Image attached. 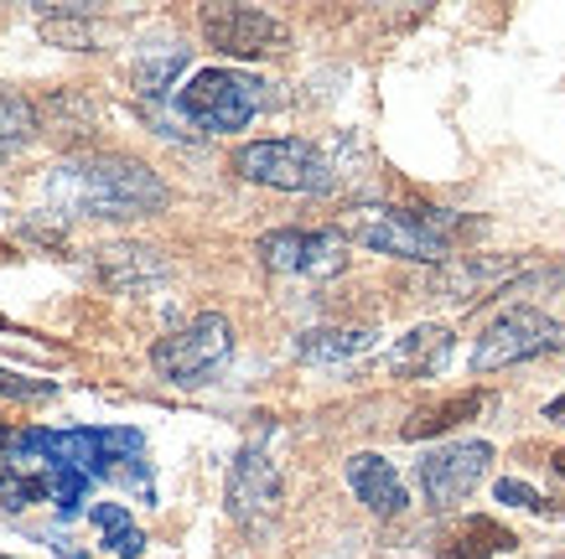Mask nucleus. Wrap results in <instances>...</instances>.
<instances>
[{"label":"nucleus","instance_id":"1","mask_svg":"<svg viewBox=\"0 0 565 559\" xmlns=\"http://www.w3.org/2000/svg\"><path fill=\"white\" fill-rule=\"evenodd\" d=\"M57 218H146L167 207V182L130 155H73L42 182Z\"/></svg>","mask_w":565,"mask_h":559},{"label":"nucleus","instance_id":"2","mask_svg":"<svg viewBox=\"0 0 565 559\" xmlns=\"http://www.w3.org/2000/svg\"><path fill=\"white\" fill-rule=\"evenodd\" d=\"M457 228L462 218L446 207H353L343 218V238L374 255L415 259V265H446Z\"/></svg>","mask_w":565,"mask_h":559},{"label":"nucleus","instance_id":"3","mask_svg":"<svg viewBox=\"0 0 565 559\" xmlns=\"http://www.w3.org/2000/svg\"><path fill=\"white\" fill-rule=\"evenodd\" d=\"M259 104H265V84L249 78V73H234V68H203L182 94H177L182 119H192V125L207 130V136L244 130V125L259 115Z\"/></svg>","mask_w":565,"mask_h":559},{"label":"nucleus","instance_id":"4","mask_svg":"<svg viewBox=\"0 0 565 559\" xmlns=\"http://www.w3.org/2000/svg\"><path fill=\"white\" fill-rule=\"evenodd\" d=\"M234 171L244 182L259 186H280V192H332V166L327 155L311 146V140H255V146H239L234 151Z\"/></svg>","mask_w":565,"mask_h":559},{"label":"nucleus","instance_id":"5","mask_svg":"<svg viewBox=\"0 0 565 559\" xmlns=\"http://www.w3.org/2000/svg\"><path fill=\"white\" fill-rule=\"evenodd\" d=\"M228 353H234V326H228V316L203 311V316H192L182 332H172V337L156 342L151 363H156L161 378H172V384L192 389V384H203L213 368H223Z\"/></svg>","mask_w":565,"mask_h":559},{"label":"nucleus","instance_id":"6","mask_svg":"<svg viewBox=\"0 0 565 559\" xmlns=\"http://www.w3.org/2000/svg\"><path fill=\"white\" fill-rule=\"evenodd\" d=\"M561 347H565V322H555L545 311H530V305H514V311H503L478 337L472 368L498 373V368H514V363H530V357L561 353Z\"/></svg>","mask_w":565,"mask_h":559},{"label":"nucleus","instance_id":"7","mask_svg":"<svg viewBox=\"0 0 565 559\" xmlns=\"http://www.w3.org/2000/svg\"><path fill=\"white\" fill-rule=\"evenodd\" d=\"M255 255L265 270L275 275H307V280H327L343 275L348 265V238L332 228H275L255 244Z\"/></svg>","mask_w":565,"mask_h":559},{"label":"nucleus","instance_id":"8","mask_svg":"<svg viewBox=\"0 0 565 559\" xmlns=\"http://www.w3.org/2000/svg\"><path fill=\"white\" fill-rule=\"evenodd\" d=\"M493 466V445L488 441H457V445H441V451H430L415 476H420V492H426L430 508H457L462 497H472L482 476Z\"/></svg>","mask_w":565,"mask_h":559},{"label":"nucleus","instance_id":"9","mask_svg":"<svg viewBox=\"0 0 565 559\" xmlns=\"http://www.w3.org/2000/svg\"><path fill=\"white\" fill-rule=\"evenodd\" d=\"M203 36L228 57H270V52H286L291 32L270 17V11H255V6H203Z\"/></svg>","mask_w":565,"mask_h":559},{"label":"nucleus","instance_id":"10","mask_svg":"<svg viewBox=\"0 0 565 559\" xmlns=\"http://www.w3.org/2000/svg\"><path fill=\"white\" fill-rule=\"evenodd\" d=\"M223 503H228V518L244 528L270 524L275 513H280V472H275V461L259 445H244L239 456H234Z\"/></svg>","mask_w":565,"mask_h":559},{"label":"nucleus","instance_id":"11","mask_svg":"<svg viewBox=\"0 0 565 559\" xmlns=\"http://www.w3.org/2000/svg\"><path fill=\"white\" fill-rule=\"evenodd\" d=\"M509 275H519V259L462 255V259H446L441 270L430 275V290H436L441 301L472 305V301H488V295H493V286H503Z\"/></svg>","mask_w":565,"mask_h":559},{"label":"nucleus","instance_id":"12","mask_svg":"<svg viewBox=\"0 0 565 559\" xmlns=\"http://www.w3.org/2000/svg\"><path fill=\"white\" fill-rule=\"evenodd\" d=\"M167 275H172V265H167L161 249H151V244H104L99 249V280L109 290L140 295V290L161 286Z\"/></svg>","mask_w":565,"mask_h":559},{"label":"nucleus","instance_id":"13","mask_svg":"<svg viewBox=\"0 0 565 559\" xmlns=\"http://www.w3.org/2000/svg\"><path fill=\"white\" fill-rule=\"evenodd\" d=\"M348 487H353V497H359L374 518H399V513H405V503H411V497H405L399 472H394L384 456H374V451L348 456Z\"/></svg>","mask_w":565,"mask_h":559},{"label":"nucleus","instance_id":"14","mask_svg":"<svg viewBox=\"0 0 565 559\" xmlns=\"http://www.w3.org/2000/svg\"><path fill=\"white\" fill-rule=\"evenodd\" d=\"M514 549H519V539L498 524V518L472 513V518H462L457 528H446L441 534L436 559H498V555H514Z\"/></svg>","mask_w":565,"mask_h":559},{"label":"nucleus","instance_id":"15","mask_svg":"<svg viewBox=\"0 0 565 559\" xmlns=\"http://www.w3.org/2000/svg\"><path fill=\"white\" fill-rule=\"evenodd\" d=\"M446 357H451V332L446 326H411L390 347V373L394 378H430V373L446 368Z\"/></svg>","mask_w":565,"mask_h":559},{"label":"nucleus","instance_id":"16","mask_svg":"<svg viewBox=\"0 0 565 559\" xmlns=\"http://www.w3.org/2000/svg\"><path fill=\"white\" fill-rule=\"evenodd\" d=\"M374 347V332L369 326H317V332H301L296 337V357L301 363H317V368H332V363H348Z\"/></svg>","mask_w":565,"mask_h":559},{"label":"nucleus","instance_id":"17","mask_svg":"<svg viewBox=\"0 0 565 559\" xmlns=\"http://www.w3.org/2000/svg\"><path fill=\"white\" fill-rule=\"evenodd\" d=\"M478 409H482V394H457V399H441V405L415 409L411 420L399 424V436H405V441H426V436H441V430H451V424L472 420Z\"/></svg>","mask_w":565,"mask_h":559},{"label":"nucleus","instance_id":"18","mask_svg":"<svg viewBox=\"0 0 565 559\" xmlns=\"http://www.w3.org/2000/svg\"><path fill=\"white\" fill-rule=\"evenodd\" d=\"M88 518H94V528L104 534V549H109L115 559H140L146 555V534L130 524V513H125L120 503H94Z\"/></svg>","mask_w":565,"mask_h":559},{"label":"nucleus","instance_id":"19","mask_svg":"<svg viewBox=\"0 0 565 559\" xmlns=\"http://www.w3.org/2000/svg\"><path fill=\"white\" fill-rule=\"evenodd\" d=\"M42 36L57 42V47H73V52L99 47V26L88 21V6H57V11L42 21Z\"/></svg>","mask_w":565,"mask_h":559},{"label":"nucleus","instance_id":"20","mask_svg":"<svg viewBox=\"0 0 565 559\" xmlns=\"http://www.w3.org/2000/svg\"><path fill=\"white\" fill-rule=\"evenodd\" d=\"M182 68H188V47H177V42H172V47H161L156 57H140L130 73H136L140 94H146V99H156V94H167V88H172V78Z\"/></svg>","mask_w":565,"mask_h":559},{"label":"nucleus","instance_id":"21","mask_svg":"<svg viewBox=\"0 0 565 559\" xmlns=\"http://www.w3.org/2000/svg\"><path fill=\"white\" fill-rule=\"evenodd\" d=\"M32 136H36V109L21 94L0 88V151H17Z\"/></svg>","mask_w":565,"mask_h":559},{"label":"nucleus","instance_id":"22","mask_svg":"<svg viewBox=\"0 0 565 559\" xmlns=\"http://www.w3.org/2000/svg\"><path fill=\"white\" fill-rule=\"evenodd\" d=\"M0 394H6V399H52L57 384H52V378H26V373L0 368Z\"/></svg>","mask_w":565,"mask_h":559},{"label":"nucleus","instance_id":"23","mask_svg":"<svg viewBox=\"0 0 565 559\" xmlns=\"http://www.w3.org/2000/svg\"><path fill=\"white\" fill-rule=\"evenodd\" d=\"M493 497H498V503H509V508L550 513V503H545V497H540V492H534L530 482H514V476H503V482H493Z\"/></svg>","mask_w":565,"mask_h":559},{"label":"nucleus","instance_id":"24","mask_svg":"<svg viewBox=\"0 0 565 559\" xmlns=\"http://www.w3.org/2000/svg\"><path fill=\"white\" fill-rule=\"evenodd\" d=\"M545 420L565 424V394H561V399H550V405H545Z\"/></svg>","mask_w":565,"mask_h":559},{"label":"nucleus","instance_id":"25","mask_svg":"<svg viewBox=\"0 0 565 559\" xmlns=\"http://www.w3.org/2000/svg\"><path fill=\"white\" fill-rule=\"evenodd\" d=\"M550 472H555V476H561V482H565V445H561V451H555V456H550Z\"/></svg>","mask_w":565,"mask_h":559}]
</instances>
